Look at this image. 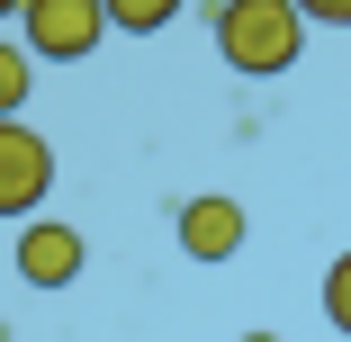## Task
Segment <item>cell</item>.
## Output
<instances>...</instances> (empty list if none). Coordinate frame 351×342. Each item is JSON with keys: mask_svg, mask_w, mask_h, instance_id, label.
Returning <instances> with one entry per match:
<instances>
[{"mask_svg": "<svg viewBox=\"0 0 351 342\" xmlns=\"http://www.w3.org/2000/svg\"><path fill=\"white\" fill-rule=\"evenodd\" d=\"M207 27H217L226 73H243V82H279L306 54V19L289 0H207Z\"/></svg>", "mask_w": 351, "mask_h": 342, "instance_id": "1", "label": "cell"}, {"mask_svg": "<svg viewBox=\"0 0 351 342\" xmlns=\"http://www.w3.org/2000/svg\"><path fill=\"white\" fill-rule=\"evenodd\" d=\"M99 36H108L99 0H19V45L36 63H82V54H99Z\"/></svg>", "mask_w": 351, "mask_h": 342, "instance_id": "2", "label": "cell"}, {"mask_svg": "<svg viewBox=\"0 0 351 342\" xmlns=\"http://www.w3.org/2000/svg\"><path fill=\"white\" fill-rule=\"evenodd\" d=\"M45 189H54V145H45L36 126L0 117V217H10V225H27Z\"/></svg>", "mask_w": 351, "mask_h": 342, "instance_id": "3", "label": "cell"}, {"mask_svg": "<svg viewBox=\"0 0 351 342\" xmlns=\"http://www.w3.org/2000/svg\"><path fill=\"white\" fill-rule=\"evenodd\" d=\"M243 234H252V217H243V198H226V189H198V198H180V217H171V243L207 270V261H234L243 252Z\"/></svg>", "mask_w": 351, "mask_h": 342, "instance_id": "4", "label": "cell"}, {"mask_svg": "<svg viewBox=\"0 0 351 342\" xmlns=\"http://www.w3.org/2000/svg\"><path fill=\"white\" fill-rule=\"evenodd\" d=\"M82 270H90L82 225H63V217H27V225H19V280H27V289L54 297V289H73Z\"/></svg>", "mask_w": 351, "mask_h": 342, "instance_id": "5", "label": "cell"}, {"mask_svg": "<svg viewBox=\"0 0 351 342\" xmlns=\"http://www.w3.org/2000/svg\"><path fill=\"white\" fill-rule=\"evenodd\" d=\"M99 10H108V27H117V36H162V27L189 10V0H99Z\"/></svg>", "mask_w": 351, "mask_h": 342, "instance_id": "6", "label": "cell"}, {"mask_svg": "<svg viewBox=\"0 0 351 342\" xmlns=\"http://www.w3.org/2000/svg\"><path fill=\"white\" fill-rule=\"evenodd\" d=\"M27 90H36V54L0 36V117H19V108H27Z\"/></svg>", "mask_w": 351, "mask_h": 342, "instance_id": "7", "label": "cell"}, {"mask_svg": "<svg viewBox=\"0 0 351 342\" xmlns=\"http://www.w3.org/2000/svg\"><path fill=\"white\" fill-rule=\"evenodd\" d=\"M315 297H324V324L351 342V252H333V270H324V289H315Z\"/></svg>", "mask_w": 351, "mask_h": 342, "instance_id": "8", "label": "cell"}, {"mask_svg": "<svg viewBox=\"0 0 351 342\" xmlns=\"http://www.w3.org/2000/svg\"><path fill=\"white\" fill-rule=\"evenodd\" d=\"M306 27H351V0H289Z\"/></svg>", "mask_w": 351, "mask_h": 342, "instance_id": "9", "label": "cell"}, {"mask_svg": "<svg viewBox=\"0 0 351 342\" xmlns=\"http://www.w3.org/2000/svg\"><path fill=\"white\" fill-rule=\"evenodd\" d=\"M234 342H279V333H270V324H252V333H234Z\"/></svg>", "mask_w": 351, "mask_h": 342, "instance_id": "10", "label": "cell"}, {"mask_svg": "<svg viewBox=\"0 0 351 342\" xmlns=\"http://www.w3.org/2000/svg\"><path fill=\"white\" fill-rule=\"evenodd\" d=\"M10 19H19V0H0V27H10Z\"/></svg>", "mask_w": 351, "mask_h": 342, "instance_id": "11", "label": "cell"}]
</instances>
